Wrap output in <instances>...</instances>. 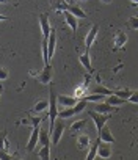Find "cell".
<instances>
[{
  "label": "cell",
  "instance_id": "cell-14",
  "mask_svg": "<svg viewBox=\"0 0 138 160\" xmlns=\"http://www.w3.org/2000/svg\"><path fill=\"white\" fill-rule=\"evenodd\" d=\"M126 42H127V33L122 32V30H119L115 35V47L116 49H122L126 46Z\"/></svg>",
  "mask_w": 138,
  "mask_h": 160
},
{
  "label": "cell",
  "instance_id": "cell-11",
  "mask_svg": "<svg viewBox=\"0 0 138 160\" xmlns=\"http://www.w3.org/2000/svg\"><path fill=\"white\" fill-rule=\"evenodd\" d=\"M97 137L101 138V141H105V143H113L115 141V137H113V133H111V130H110L108 126H104Z\"/></svg>",
  "mask_w": 138,
  "mask_h": 160
},
{
  "label": "cell",
  "instance_id": "cell-33",
  "mask_svg": "<svg viewBox=\"0 0 138 160\" xmlns=\"http://www.w3.org/2000/svg\"><path fill=\"white\" fill-rule=\"evenodd\" d=\"M130 2L133 3V7H136V5H138V0H130Z\"/></svg>",
  "mask_w": 138,
  "mask_h": 160
},
{
  "label": "cell",
  "instance_id": "cell-24",
  "mask_svg": "<svg viewBox=\"0 0 138 160\" xmlns=\"http://www.w3.org/2000/svg\"><path fill=\"white\" fill-rule=\"evenodd\" d=\"M86 126V119H77L76 122L71 124V132H79Z\"/></svg>",
  "mask_w": 138,
  "mask_h": 160
},
{
  "label": "cell",
  "instance_id": "cell-35",
  "mask_svg": "<svg viewBox=\"0 0 138 160\" xmlns=\"http://www.w3.org/2000/svg\"><path fill=\"white\" fill-rule=\"evenodd\" d=\"M11 160H21V158H19L17 155H13V158H11Z\"/></svg>",
  "mask_w": 138,
  "mask_h": 160
},
{
  "label": "cell",
  "instance_id": "cell-2",
  "mask_svg": "<svg viewBox=\"0 0 138 160\" xmlns=\"http://www.w3.org/2000/svg\"><path fill=\"white\" fill-rule=\"evenodd\" d=\"M88 115L93 118V121H94V124H96V129H97V133L102 130V127H104V126L107 124V121L110 119V115H102V113H97V112H94V110H90Z\"/></svg>",
  "mask_w": 138,
  "mask_h": 160
},
{
  "label": "cell",
  "instance_id": "cell-17",
  "mask_svg": "<svg viewBox=\"0 0 138 160\" xmlns=\"http://www.w3.org/2000/svg\"><path fill=\"white\" fill-rule=\"evenodd\" d=\"M67 11H69V13H72L76 18H82V19H85V18H86V13H85L79 5H72V3H69Z\"/></svg>",
  "mask_w": 138,
  "mask_h": 160
},
{
  "label": "cell",
  "instance_id": "cell-3",
  "mask_svg": "<svg viewBox=\"0 0 138 160\" xmlns=\"http://www.w3.org/2000/svg\"><path fill=\"white\" fill-rule=\"evenodd\" d=\"M63 132H64V122L63 121H57L55 122V127H53V130L50 133V140H52L53 144H58V141L61 140Z\"/></svg>",
  "mask_w": 138,
  "mask_h": 160
},
{
  "label": "cell",
  "instance_id": "cell-36",
  "mask_svg": "<svg viewBox=\"0 0 138 160\" xmlns=\"http://www.w3.org/2000/svg\"><path fill=\"white\" fill-rule=\"evenodd\" d=\"M101 2H104V3H110L111 0H101Z\"/></svg>",
  "mask_w": 138,
  "mask_h": 160
},
{
  "label": "cell",
  "instance_id": "cell-9",
  "mask_svg": "<svg viewBox=\"0 0 138 160\" xmlns=\"http://www.w3.org/2000/svg\"><path fill=\"white\" fill-rule=\"evenodd\" d=\"M97 32H99V25H93L91 30L88 32V35H86V38H85V47H86V50L93 46V42H94V39H96V36H97Z\"/></svg>",
  "mask_w": 138,
  "mask_h": 160
},
{
  "label": "cell",
  "instance_id": "cell-13",
  "mask_svg": "<svg viewBox=\"0 0 138 160\" xmlns=\"http://www.w3.org/2000/svg\"><path fill=\"white\" fill-rule=\"evenodd\" d=\"M90 94L111 96V94H115V91H113V90H108V88H107V87H104V85H96V87H93V88L90 90Z\"/></svg>",
  "mask_w": 138,
  "mask_h": 160
},
{
  "label": "cell",
  "instance_id": "cell-37",
  "mask_svg": "<svg viewBox=\"0 0 138 160\" xmlns=\"http://www.w3.org/2000/svg\"><path fill=\"white\" fill-rule=\"evenodd\" d=\"M5 2H8V0H0V3H5Z\"/></svg>",
  "mask_w": 138,
  "mask_h": 160
},
{
  "label": "cell",
  "instance_id": "cell-6",
  "mask_svg": "<svg viewBox=\"0 0 138 160\" xmlns=\"http://www.w3.org/2000/svg\"><path fill=\"white\" fill-rule=\"evenodd\" d=\"M39 25H41V30H42V38L44 39H47L49 36H50V32H52V27H50V24H49V18H47V14H39Z\"/></svg>",
  "mask_w": 138,
  "mask_h": 160
},
{
  "label": "cell",
  "instance_id": "cell-21",
  "mask_svg": "<svg viewBox=\"0 0 138 160\" xmlns=\"http://www.w3.org/2000/svg\"><path fill=\"white\" fill-rule=\"evenodd\" d=\"M39 143H41L42 146H46V144H50V143H52L49 129H47V130H46V129H41V130H39Z\"/></svg>",
  "mask_w": 138,
  "mask_h": 160
},
{
  "label": "cell",
  "instance_id": "cell-7",
  "mask_svg": "<svg viewBox=\"0 0 138 160\" xmlns=\"http://www.w3.org/2000/svg\"><path fill=\"white\" fill-rule=\"evenodd\" d=\"M39 126H35L33 130H32V135H30V140L27 143V151H33L36 148V144L39 143Z\"/></svg>",
  "mask_w": 138,
  "mask_h": 160
},
{
  "label": "cell",
  "instance_id": "cell-1",
  "mask_svg": "<svg viewBox=\"0 0 138 160\" xmlns=\"http://www.w3.org/2000/svg\"><path fill=\"white\" fill-rule=\"evenodd\" d=\"M57 102H58V96L55 93V88L50 85V93H49V132L52 133L55 122H57V116H58V110H57Z\"/></svg>",
  "mask_w": 138,
  "mask_h": 160
},
{
  "label": "cell",
  "instance_id": "cell-29",
  "mask_svg": "<svg viewBox=\"0 0 138 160\" xmlns=\"http://www.w3.org/2000/svg\"><path fill=\"white\" fill-rule=\"evenodd\" d=\"M41 121H42V118H41V116H32L27 122H30V124L35 127V126H39V122H41Z\"/></svg>",
  "mask_w": 138,
  "mask_h": 160
},
{
  "label": "cell",
  "instance_id": "cell-5",
  "mask_svg": "<svg viewBox=\"0 0 138 160\" xmlns=\"http://www.w3.org/2000/svg\"><path fill=\"white\" fill-rule=\"evenodd\" d=\"M50 80H52V66L46 64L44 69L41 71V74H38V82L42 85H49Z\"/></svg>",
  "mask_w": 138,
  "mask_h": 160
},
{
  "label": "cell",
  "instance_id": "cell-12",
  "mask_svg": "<svg viewBox=\"0 0 138 160\" xmlns=\"http://www.w3.org/2000/svg\"><path fill=\"white\" fill-rule=\"evenodd\" d=\"M47 46H49V58H52L55 53V46H57V30L53 28L50 32V36L47 38Z\"/></svg>",
  "mask_w": 138,
  "mask_h": 160
},
{
  "label": "cell",
  "instance_id": "cell-34",
  "mask_svg": "<svg viewBox=\"0 0 138 160\" xmlns=\"http://www.w3.org/2000/svg\"><path fill=\"white\" fill-rule=\"evenodd\" d=\"M0 21H7V16H3V14H0Z\"/></svg>",
  "mask_w": 138,
  "mask_h": 160
},
{
  "label": "cell",
  "instance_id": "cell-20",
  "mask_svg": "<svg viewBox=\"0 0 138 160\" xmlns=\"http://www.w3.org/2000/svg\"><path fill=\"white\" fill-rule=\"evenodd\" d=\"M107 104H110V105H115V107H119V105H124L127 101L126 99H121V98H118L116 94H111V96H107V101H105Z\"/></svg>",
  "mask_w": 138,
  "mask_h": 160
},
{
  "label": "cell",
  "instance_id": "cell-27",
  "mask_svg": "<svg viewBox=\"0 0 138 160\" xmlns=\"http://www.w3.org/2000/svg\"><path fill=\"white\" fill-rule=\"evenodd\" d=\"M129 25L132 30H138V16H132L129 19Z\"/></svg>",
  "mask_w": 138,
  "mask_h": 160
},
{
  "label": "cell",
  "instance_id": "cell-18",
  "mask_svg": "<svg viewBox=\"0 0 138 160\" xmlns=\"http://www.w3.org/2000/svg\"><path fill=\"white\" fill-rule=\"evenodd\" d=\"M99 143H101V138L97 137V140L90 146V151H88V155H86V158L85 160H94V157L97 155V148H99Z\"/></svg>",
  "mask_w": 138,
  "mask_h": 160
},
{
  "label": "cell",
  "instance_id": "cell-22",
  "mask_svg": "<svg viewBox=\"0 0 138 160\" xmlns=\"http://www.w3.org/2000/svg\"><path fill=\"white\" fill-rule=\"evenodd\" d=\"M46 110H49V101H46V99L38 101L36 105L33 107V112L35 113H41V112H46Z\"/></svg>",
  "mask_w": 138,
  "mask_h": 160
},
{
  "label": "cell",
  "instance_id": "cell-4",
  "mask_svg": "<svg viewBox=\"0 0 138 160\" xmlns=\"http://www.w3.org/2000/svg\"><path fill=\"white\" fill-rule=\"evenodd\" d=\"M116 110H118V107L110 105V104H107V102H97V104H94V112L102 113V115H111V113H115Z\"/></svg>",
  "mask_w": 138,
  "mask_h": 160
},
{
  "label": "cell",
  "instance_id": "cell-28",
  "mask_svg": "<svg viewBox=\"0 0 138 160\" xmlns=\"http://www.w3.org/2000/svg\"><path fill=\"white\" fill-rule=\"evenodd\" d=\"M13 155L7 151V149H0V160H11Z\"/></svg>",
  "mask_w": 138,
  "mask_h": 160
},
{
  "label": "cell",
  "instance_id": "cell-25",
  "mask_svg": "<svg viewBox=\"0 0 138 160\" xmlns=\"http://www.w3.org/2000/svg\"><path fill=\"white\" fill-rule=\"evenodd\" d=\"M132 90H127V88H124V90H118V91H115V94L118 96V98H121V99H126V101H129V98L132 96Z\"/></svg>",
  "mask_w": 138,
  "mask_h": 160
},
{
  "label": "cell",
  "instance_id": "cell-39",
  "mask_svg": "<svg viewBox=\"0 0 138 160\" xmlns=\"http://www.w3.org/2000/svg\"><path fill=\"white\" fill-rule=\"evenodd\" d=\"M79 2H85V0H79Z\"/></svg>",
  "mask_w": 138,
  "mask_h": 160
},
{
  "label": "cell",
  "instance_id": "cell-23",
  "mask_svg": "<svg viewBox=\"0 0 138 160\" xmlns=\"http://www.w3.org/2000/svg\"><path fill=\"white\" fill-rule=\"evenodd\" d=\"M39 160H50V144L42 146V149L39 151Z\"/></svg>",
  "mask_w": 138,
  "mask_h": 160
},
{
  "label": "cell",
  "instance_id": "cell-16",
  "mask_svg": "<svg viewBox=\"0 0 138 160\" xmlns=\"http://www.w3.org/2000/svg\"><path fill=\"white\" fill-rule=\"evenodd\" d=\"M64 21H66V24L71 27V30L72 32H76L77 30V18L72 14V13H69V11H64Z\"/></svg>",
  "mask_w": 138,
  "mask_h": 160
},
{
  "label": "cell",
  "instance_id": "cell-30",
  "mask_svg": "<svg viewBox=\"0 0 138 160\" xmlns=\"http://www.w3.org/2000/svg\"><path fill=\"white\" fill-rule=\"evenodd\" d=\"M7 78H8V71H7V68L0 66V82H3V80H7Z\"/></svg>",
  "mask_w": 138,
  "mask_h": 160
},
{
  "label": "cell",
  "instance_id": "cell-15",
  "mask_svg": "<svg viewBox=\"0 0 138 160\" xmlns=\"http://www.w3.org/2000/svg\"><path fill=\"white\" fill-rule=\"evenodd\" d=\"M88 146H91V138L86 133H82L77 137V148L79 149H86Z\"/></svg>",
  "mask_w": 138,
  "mask_h": 160
},
{
  "label": "cell",
  "instance_id": "cell-38",
  "mask_svg": "<svg viewBox=\"0 0 138 160\" xmlns=\"http://www.w3.org/2000/svg\"><path fill=\"white\" fill-rule=\"evenodd\" d=\"M2 91H3V90H2V87H0V98H2Z\"/></svg>",
  "mask_w": 138,
  "mask_h": 160
},
{
  "label": "cell",
  "instance_id": "cell-10",
  "mask_svg": "<svg viewBox=\"0 0 138 160\" xmlns=\"http://www.w3.org/2000/svg\"><path fill=\"white\" fill-rule=\"evenodd\" d=\"M97 155L102 157V158H108L111 155V146H110V143L101 141L99 143V148H97Z\"/></svg>",
  "mask_w": 138,
  "mask_h": 160
},
{
  "label": "cell",
  "instance_id": "cell-19",
  "mask_svg": "<svg viewBox=\"0 0 138 160\" xmlns=\"http://www.w3.org/2000/svg\"><path fill=\"white\" fill-rule=\"evenodd\" d=\"M79 60H80L82 66H83V68H86V71H88V72H93V68H91V58H90V53H88V52L82 53Z\"/></svg>",
  "mask_w": 138,
  "mask_h": 160
},
{
  "label": "cell",
  "instance_id": "cell-32",
  "mask_svg": "<svg viewBox=\"0 0 138 160\" xmlns=\"http://www.w3.org/2000/svg\"><path fill=\"white\" fill-rule=\"evenodd\" d=\"M129 102L130 104H138V90L132 93V96L129 98Z\"/></svg>",
  "mask_w": 138,
  "mask_h": 160
},
{
  "label": "cell",
  "instance_id": "cell-26",
  "mask_svg": "<svg viewBox=\"0 0 138 160\" xmlns=\"http://www.w3.org/2000/svg\"><path fill=\"white\" fill-rule=\"evenodd\" d=\"M105 96H101V94H88V96H85L83 99L88 102V101H94V102H102V99H104Z\"/></svg>",
  "mask_w": 138,
  "mask_h": 160
},
{
  "label": "cell",
  "instance_id": "cell-31",
  "mask_svg": "<svg viewBox=\"0 0 138 160\" xmlns=\"http://www.w3.org/2000/svg\"><path fill=\"white\" fill-rule=\"evenodd\" d=\"M5 144H7V133L2 132L0 133V149H5Z\"/></svg>",
  "mask_w": 138,
  "mask_h": 160
},
{
  "label": "cell",
  "instance_id": "cell-8",
  "mask_svg": "<svg viewBox=\"0 0 138 160\" xmlns=\"http://www.w3.org/2000/svg\"><path fill=\"white\" fill-rule=\"evenodd\" d=\"M80 99H77L76 96H64V94H60L58 96V105H63V107H74Z\"/></svg>",
  "mask_w": 138,
  "mask_h": 160
}]
</instances>
